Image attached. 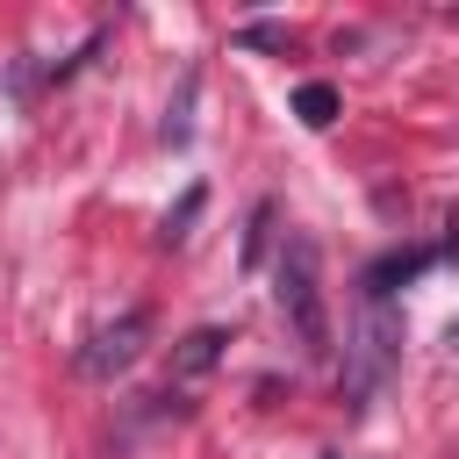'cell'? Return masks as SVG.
I'll return each mask as SVG.
<instances>
[{
    "mask_svg": "<svg viewBox=\"0 0 459 459\" xmlns=\"http://www.w3.org/2000/svg\"><path fill=\"white\" fill-rule=\"evenodd\" d=\"M273 301H280V316H287L294 344H301L308 359H323V351H330V308H323V258H316V244H308V237H287V244H280Z\"/></svg>",
    "mask_w": 459,
    "mask_h": 459,
    "instance_id": "obj_1",
    "label": "cell"
},
{
    "mask_svg": "<svg viewBox=\"0 0 459 459\" xmlns=\"http://www.w3.org/2000/svg\"><path fill=\"white\" fill-rule=\"evenodd\" d=\"M394 316L380 308V301H366V316H359V330H351V344H344V394H351V409H366L373 402V387L387 380V366H394Z\"/></svg>",
    "mask_w": 459,
    "mask_h": 459,
    "instance_id": "obj_2",
    "label": "cell"
},
{
    "mask_svg": "<svg viewBox=\"0 0 459 459\" xmlns=\"http://www.w3.org/2000/svg\"><path fill=\"white\" fill-rule=\"evenodd\" d=\"M294 115H301L308 129H330V122H337V86H323V79H308V86L294 93Z\"/></svg>",
    "mask_w": 459,
    "mask_h": 459,
    "instance_id": "obj_5",
    "label": "cell"
},
{
    "mask_svg": "<svg viewBox=\"0 0 459 459\" xmlns=\"http://www.w3.org/2000/svg\"><path fill=\"white\" fill-rule=\"evenodd\" d=\"M143 337H151V316H143V308H122L115 323H100V330L86 337L79 373H86V380H115L122 366H136V359H143Z\"/></svg>",
    "mask_w": 459,
    "mask_h": 459,
    "instance_id": "obj_3",
    "label": "cell"
},
{
    "mask_svg": "<svg viewBox=\"0 0 459 459\" xmlns=\"http://www.w3.org/2000/svg\"><path fill=\"white\" fill-rule=\"evenodd\" d=\"M215 351H222V330H194V337L179 344V359H172V366H179V373H208V366H215Z\"/></svg>",
    "mask_w": 459,
    "mask_h": 459,
    "instance_id": "obj_6",
    "label": "cell"
},
{
    "mask_svg": "<svg viewBox=\"0 0 459 459\" xmlns=\"http://www.w3.org/2000/svg\"><path fill=\"white\" fill-rule=\"evenodd\" d=\"M452 344H459V330H452Z\"/></svg>",
    "mask_w": 459,
    "mask_h": 459,
    "instance_id": "obj_7",
    "label": "cell"
},
{
    "mask_svg": "<svg viewBox=\"0 0 459 459\" xmlns=\"http://www.w3.org/2000/svg\"><path fill=\"white\" fill-rule=\"evenodd\" d=\"M423 265H430V251H387V258H373L366 265V301H380L394 280H416Z\"/></svg>",
    "mask_w": 459,
    "mask_h": 459,
    "instance_id": "obj_4",
    "label": "cell"
}]
</instances>
